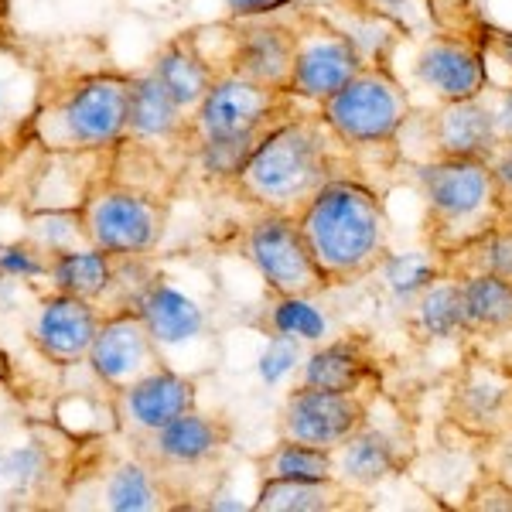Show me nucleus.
<instances>
[{
    "label": "nucleus",
    "instance_id": "nucleus-12",
    "mask_svg": "<svg viewBox=\"0 0 512 512\" xmlns=\"http://www.w3.org/2000/svg\"><path fill=\"white\" fill-rule=\"evenodd\" d=\"M301 113V99L291 93L256 86V82L219 76L209 96L198 103L192 117V144L195 140H216V137H236L250 130L280 127Z\"/></svg>",
    "mask_w": 512,
    "mask_h": 512
},
{
    "label": "nucleus",
    "instance_id": "nucleus-18",
    "mask_svg": "<svg viewBox=\"0 0 512 512\" xmlns=\"http://www.w3.org/2000/svg\"><path fill=\"white\" fill-rule=\"evenodd\" d=\"M113 403H117V417L127 427V434L144 437L168 427L171 420L192 414L198 407V383L195 376H185L175 366H168L127 386V390L113 393Z\"/></svg>",
    "mask_w": 512,
    "mask_h": 512
},
{
    "label": "nucleus",
    "instance_id": "nucleus-36",
    "mask_svg": "<svg viewBox=\"0 0 512 512\" xmlns=\"http://www.w3.org/2000/svg\"><path fill=\"white\" fill-rule=\"evenodd\" d=\"M482 45H485L489 62L506 65L509 79H512V31H502V28H495V24L482 21Z\"/></svg>",
    "mask_w": 512,
    "mask_h": 512
},
{
    "label": "nucleus",
    "instance_id": "nucleus-30",
    "mask_svg": "<svg viewBox=\"0 0 512 512\" xmlns=\"http://www.w3.org/2000/svg\"><path fill=\"white\" fill-rule=\"evenodd\" d=\"M315 297H280L267 291L253 325L277 342H325L328 318L315 308Z\"/></svg>",
    "mask_w": 512,
    "mask_h": 512
},
{
    "label": "nucleus",
    "instance_id": "nucleus-4",
    "mask_svg": "<svg viewBox=\"0 0 512 512\" xmlns=\"http://www.w3.org/2000/svg\"><path fill=\"white\" fill-rule=\"evenodd\" d=\"M130 127V72H86L55 96L41 99L31 117L45 151L103 154Z\"/></svg>",
    "mask_w": 512,
    "mask_h": 512
},
{
    "label": "nucleus",
    "instance_id": "nucleus-7",
    "mask_svg": "<svg viewBox=\"0 0 512 512\" xmlns=\"http://www.w3.org/2000/svg\"><path fill=\"white\" fill-rule=\"evenodd\" d=\"M291 18L297 35L291 96H297L301 103L318 106L332 93H338L349 79L359 76L369 62L349 31L338 28L332 18H325L311 4L297 0L291 7Z\"/></svg>",
    "mask_w": 512,
    "mask_h": 512
},
{
    "label": "nucleus",
    "instance_id": "nucleus-1",
    "mask_svg": "<svg viewBox=\"0 0 512 512\" xmlns=\"http://www.w3.org/2000/svg\"><path fill=\"white\" fill-rule=\"evenodd\" d=\"M345 137H338L321 110H301L256 147V154L233 178V195L256 212L297 219L328 185L359 178V161Z\"/></svg>",
    "mask_w": 512,
    "mask_h": 512
},
{
    "label": "nucleus",
    "instance_id": "nucleus-25",
    "mask_svg": "<svg viewBox=\"0 0 512 512\" xmlns=\"http://www.w3.org/2000/svg\"><path fill=\"white\" fill-rule=\"evenodd\" d=\"M414 345H434V342H468V321L461 308V284L451 274H437L427 280L410 301L403 315Z\"/></svg>",
    "mask_w": 512,
    "mask_h": 512
},
{
    "label": "nucleus",
    "instance_id": "nucleus-39",
    "mask_svg": "<svg viewBox=\"0 0 512 512\" xmlns=\"http://www.w3.org/2000/svg\"><path fill=\"white\" fill-rule=\"evenodd\" d=\"M502 99H506V110L512 113V79L506 82V86H502Z\"/></svg>",
    "mask_w": 512,
    "mask_h": 512
},
{
    "label": "nucleus",
    "instance_id": "nucleus-29",
    "mask_svg": "<svg viewBox=\"0 0 512 512\" xmlns=\"http://www.w3.org/2000/svg\"><path fill=\"white\" fill-rule=\"evenodd\" d=\"M461 308L468 321V342L472 338H502L512 335V284L499 277H458Z\"/></svg>",
    "mask_w": 512,
    "mask_h": 512
},
{
    "label": "nucleus",
    "instance_id": "nucleus-22",
    "mask_svg": "<svg viewBox=\"0 0 512 512\" xmlns=\"http://www.w3.org/2000/svg\"><path fill=\"white\" fill-rule=\"evenodd\" d=\"M366 492L345 485L338 475L328 478H267L260 482L253 512H369Z\"/></svg>",
    "mask_w": 512,
    "mask_h": 512
},
{
    "label": "nucleus",
    "instance_id": "nucleus-23",
    "mask_svg": "<svg viewBox=\"0 0 512 512\" xmlns=\"http://www.w3.org/2000/svg\"><path fill=\"white\" fill-rule=\"evenodd\" d=\"M332 454H335V475L359 492L376 489V485L390 482V478L403 475L410 468L407 444L400 437L379 431L373 424H366L359 434H352Z\"/></svg>",
    "mask_w": 512,
    "mask_h": 512
},
{
    "label": "nucleus",
    "instance_id": "nucleus-11",
    "mask_svg": "<svg viewBox=\"0 0 512 512\" xmlns=\"http://www.w3.org/2000/svg\"><path fill=\"white\" fill-rule=\"evenodd\" d=\"M134 444V454L144 458L147 465H154L158 472L168 478V485L178 492V499L185 502V492H181V475H202L209 468L219 465V458L229 451L233 444V424H229L226 414H202V410H192V414L171 420L168 427L144 437H130ZM188 506V502H185Z\"/></svg>",
    "mask_w": 512,
    "mask_h": 512
},
{
    "label": "nucleus",
    "instance_id": "nucleus-8",
    "mask_svg": "<svg viewBox=\"0 0 512 512\" xmlns=\"http://www.w3.org/2000/svg\"><path fill=\"white\" fill-rule=\"evenodd\" d=\"M291 7L274 14H256V18H229L226 24H219L222 38H226V52L216 55L219 76H236L277 89V93H291L297 59Z\"/></svg>",
    "mask_w": 512,
    "mask_h": 512
},
{
    "label": "nucleus",
    "instance_id": "nucleus-9",
    "mask_svg": "<svg viewBox=\"0 0 512 512\" xmlns=\"http://www.w3.org/2000/svg\"><path fill=\"white\" fill-rule=\"evenodd\" d=\"M239 250L253 263L263 287L280 297H321L328 287L315 256L301 236V226L291 216L256 212L239 233Z\"/></svg>",
    "mask_w": 512,
    "mask_h": 512
},
{
    "label": "nucleus",
    "instance_id": "nucleus-32",
    "mask_svg": "<svg viewBox=\"0 0 512 512\" xmlns=\"http://www.w3.org/2000/svg\"><path fill=\"white\" fill-rule=\"evenodd\" d=\"M24 239H31L35 246H41L45 253L59 256L69 250H82L89 246V236L82 229L79 209H41L28 216V233Z\"/></svg>",
    "mask_w": 512,
    "mask_h": 512
},
{
    "label": "nucleus",
    "instance_id": "nucleus-27",
    "mask_svg": "<svg viewBox=\"0 0 512 512\" xmlns=\"http://www.w3.org/2000/svg\"><path fill=\"white\" fill-rule=\"evenodd\" d=\"M342 11L352 14H373V18L390 21L403 38L410 31V11L424 14V24L434 31H461L478 28L485 18L475 11V0H335Z\"/></svg>",
    "mask_w": 512,
    "mask_h": 512
},
{
    "label": "nucleus",
    "instance_id": "nucleus-5",
    "mask_svg": "<svg viewBox=\"0 0 512 512\" xmlns=\"http://www.w3.org/2000/svg\"><path fill=\"white\" fill-rule=\"evenodd\" d=\"M76 209L89 246L106 253L151 256L168 233L171 198L106 175L96 178Z\"/></svg>",
    "mask_w": 512,
    "mask_h": 512
},
{
    "label": "nucleus",
    "instance_id": "nucleus-17",
    "mask_svg": "<svg viewBox=\"0 0 512 512\" xmlns=\"http://www.w3.org/2000/svg\"><path fill=\"white\" fill-rule=\"evenodd\" d=\"M99 325H103V311L93 301L48 291L35 308L28 338L41 359L59 369H69L89 359Z\"/></svg>",
    "mask_w": 512,
    "mask_h": 512
},
{
    "label": "nucleus",
    "instance_id": "nucleus-24",
    "mask_svg": "<svg viewBox=\"0 0 512 512\" xmlns=\"http://www.w3.org/2000/svg\"><path fill=\"white\" fill-rule=\"evenodd\" d=\"M147 69L161 79V86L168 89L192 117H195L198 103L209 96V89L216 86V79H219L216 65H212L202 41H198V28L181 31V35L164 41L158 52H154V59L147 62Z\"/></svg>",
    "mask_w": 512,
    "mask_h": 512
},
{
    "label": "nucleus",
    "instance_id": "nucleus-14",
    "mask_svg": "<svg viewBox=\"0 0 512 512\" xmlns=\"http://www.w3.org/2000/svg\"><path fill=\"white\" fill-rule=\"evenodd\" d=\"M400 134H417L424 144V154L417 161H461L475 158L485 161L495 147L502 144L499 117L478 99H458V103H441L434 113H420L403 123Z\"/></svg>",
    "mask_w": 512,
    "mask_h": 512
},
{
    "label": "nucleus",
    "instance_id": "nucleus-31",
    "mask_svg": "<svg viewBox=\"0 0 512 512\" xmlns=\"http://www.w3.org/2000/svg\"><path fill=\"white\" fill-rule=\"evenodd\" d=\"M256 472H260V482L267 478H328L335 475V454L277 437L274 448L256 458Z\"/></svg>",
    "mask_w": 512,
    "mask_h": 512
},
{
    "label": "nucleus",
    "instance_id": "nucleus-15",
    "mask_svg": "<svg viewBox=\"0 0 512 512\" xmlns=\"http://www.w3.org/2000/svg\"><path fill=\"white\" fill-rule=\"evenodd\" d=\"M414 76L441 103L482 96L489 89V55L482 45V24L461 31H434L420 45Z\"/></svg>",
    "mask_w": 512,
    "mask_h": 512
},
{
    "label": "nucleus",
    "instance_id": "nucleus-34",
    "mask_svg": "<svg viewBox=\"0 0 512 512\" xmlns=\"http://www.w3.org/2000/svg\"><path fill=\"white\" fill-rule=\"evenodd\" d=\"M485 161H489V171H492V181H495V192H499L502 209L512 212V137L502 140V144L495 147Z\"/></svg>",
    "mask_w": 512,
    "mask_h": 512
},
{
    "label": "nucleus",
    "instance_id": "nucleus-13",
    "mask_svg": "<svg viewBox=\"0 0 512 512\" xmlns=\"http://www.w3.org/2000/svg\"><path fill=\"white\" fill-rule=\"evenodd\" d=\"M369 424V393H338L297 383L277 414V437L335 451Z\"/></svg>",
    "mask_w": 512,
    "mask_h": 512
},
{
    "label": "nucleus",
    "instance_id": "nucleus-26",
    "mask_svg": "<svg viewBox=\"0 0 512 512\" xmlns=\"http://www.w3.org/2000/svg\"><path fill=\"white\" fill-rule=\"evenodd\" d=\"M185 502L178 499V492L168 485L158 468L147 465L144 458L117 461L106 472L103 482V509L113 512H168L181 509Z\"/></svg>",
    "mask_w": 512,
    "mask_h": 512
},
{
    "label": "nucleus",
    "instance_id": "nucleus-38",
    "mask_svg": "<svg viewBox=\"0 0 512 512\" xmlns=\"http://www.w3.org/2000/svg\"><path fill=\"white\" fill-rule=\"evenodd\" d=\"M11 31V0H0V41Z\"/></svg>",
    "mask_w": 512,
    "mask_h": 512
},
{
    "label": "nucleus",
    "instance_id": "nucleus-19",
    "mask_svg": "<svg viewBox=\"0 0 512 512\" xmlns=\"http://www.w3.org/2000/svg\"><path fill=\"white\" fill-rule=\"evenodd\" d=\"M304 386H321V390L338 393H376L383 383V369H379V355L373 338L366 332H345L321 342L315 352L308 355L301 373Z\"/></svg>",
    "mask_w": 512,
    "mask_h": 512
},
{
    "label": "nucleus",
    "instance_id": "nucleus-16",
    "mask_svg": "<svg viewBox=\"0 0 512 512\" xmlns=\"http://www.w3.org/2000/svg\"><path fill=\"white\" fill-rule=\"evenodd\" d=\"M89 369L110 393H120L140 379L161 373L171 362L164 359L158 338L151 335L147 321L137 311H120V315L103 318L96 332V342L89 349Z\"/></svg>",
    "mask_w": 512,
    "mask_h": 512
},
{
    "label": "nucleus",
    "instance_id": "nucleus-37",
    "mask_svg": "<svg viewBox=\"0 0 512 512\" xmlns=\"http://www.w3.org/2000/svg\"><path fill=\"white\" fill-rule=\"evenodd\" d=\"M297 4V0H226L229 14L233 18H256V14H274L284 11V7Z\"/></svg>",
    "mask_w": 512,
    "mask_h": 512
},
{
    "label": "nucleus",
    "instance_id": "nucleus-2",
    "mask_svg": "<svg viewBox=\"0 0 512 512\" xmlns=\"http://www.w3.org/2000/svg\"><path fill=\"white\" fill-rule=\"evenodd\" d=\"M297 226L328 287L359 284L390 260L386 202L362 178L328 185L297 216Z\"/></svg>",
    "mask_w": 512,
    "mask_h": 512
},
{
    "label": "nucleus",
    "instance_id": "nucleus-6",
    "mask_svg": "<svg viewBox=\"0 0 512 512\" xmlns=\"http://www.w3.org/2000/svg\"><path fill=\"white\" fill-rule=\"evenodd\" d=\"M318 110L328 127L352 147H390L396 144L414 106H410L407 89L393 76L390 62H369L338 93L318 103Z\"/></svg>",
    "mask_w": 512,
    "mask_h": 512
},
{
    "label": "nucleus",
    "instance_id": "nucleus-21",
    "mask_svg": "<svg viewBox=\"0 0 512 512\" xmlns=\"http://www.w3.org/2000/svg\"><path fill=\"white\" fill-rule=\"evenodd\" d=\"M137 315L147 321L151 335L158 338L164 359H168L171 349H185V345L205 342L212 335L209 315H205L202 304H195L188 294L171 287L164 277H154L147 284V291L137 301Z\"/></svg>",
    "mask_w": 512,
    "mask_h": 512
},
{
    "label": "nucleus",
    "instance_id": "nucleus-20",
    "mask_svg": "<svg viewBox=\"0 0 512 512\" xmlns=\"http://www.w3.org/2000/svg\"><path fill=\"white\" fill-rule=\"evenodd\" d=\"M127 140L147 147L192 151V113L178 103L151 69L130 72V127Z\"/></svg>",
    "mask_w": 512,
    "mask_h": 512
},
{
    "label": "nucleus",
    "instance_id": "nucleus-40",
    "mask_svg": "<svg viewBox=\"0 0 512 512\" xmlns=\"http://www.w3.org/2000/svg\"><path fill=\"white\" fill-rule=\"evenodd\" d=\"M7 376V362H4V355H0V379Z\"/></svg>",
    "mask_w": 512,
    "mask_h": 512
},
{
    "label": "nucleus",
    "instance_id": "nucleus-28",
    "mask_svg": "<svg viewBox=\"0 0 512 512\" xmlns=\"http://www.w3.org/2000/svg\"><path fill=\"white\" fill-rule=\"evenodd\" d=\"M437 274L451 277H499L512 284V212L506 219H499L492 229H485L482 236H475L472 243L458 246L448 256H434Z\"/></svg>",
    "mask_w": 512,
    "mask_h": 512
},
{
    "label": "nucleus",
    "instance_id": "nucleus-3",
    "mask_svg": "<svg viewBox=\"0 0 512 512\" xmlns=\"http://www.w3.org/2000/svg\"><path fill=\"white\" fill-rule=\"evenodd\" d=\"M407 171L424 195V243L431 256L454 253L509 216L489 161H407Z\"/></svg>",
    "mask_w": 512,
    "mask_h": 512
},
{
    "label": "nucleus",
    "instance_id": "nucleus-33",
    "mask_svg": "<svg viewBox=\"0 0 512 512\" xmlns=\"http://www.w3.org/2000/svg\"><path fill=\"white\" fill-rule=\"evenodd\" d=\"M461 509L465 512H512V482L482 472V478L468 489Z\"/></svg>",
    "mask_w": 512,
    "mask_h": 512
},
{
    "label": "nucleus",
    "instance_id": "nucleus-35",
    "mask_svg": "<svg viewBox=\"0 0 512 512\" xmlns=\"http://www.w3.org/2000/svg\"><path fill=\"white\" fill-rule=\"evenodd\" d=\"M482 472L512 482V431L482 444Z\"/></svg>",
    "mask_w": 512,
    "mask_h": 512
},
{
    "label": "nucleus",
    "instance_id": "nucleus-10",
    "mask_svg": "<svg viewBox=\"0 0 512 512\" xmlns=\"http://www.w3.org/2000/svg\"><path fill=\"white\" fill-rule=\"evenodd\" d=\"M444 420L465 437L485 444L512 431V366L468 352L454 369Z\"/></svg>",
    "mask_w": 512,
    "mask_h": 512
}]
</instances>
